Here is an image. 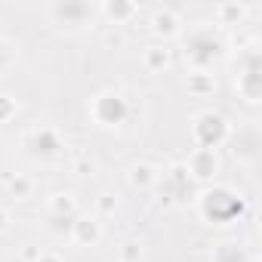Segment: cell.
Returning <instances> with one entry per match:
<instances>
[{
	"label": "cell",
	"mask_w": 262,
	"mask_h": 262,
	"mask_svg": "<svg viewBox=\"0 0 262 262\" xmlns=\"http://www.w3.org/2000/svg\"><path fill=\"white\" fill-rule=\"evenodd\" d=\"M158 179H161V173H158L151 164H133V167H129V173H126V182L133 185V188H139V191L155 188Z\"/></svg>",
	"instance_id": "obj_14"
},
{
	"label": "cell",
	"mask_w": 262,
	"mask_h": 262,
	"mask_svg": "<svg viewBox=\"0 0 262 262\" xmlns=\"http://www.w3.org/2000/svg\"><path fill=\"white\" fill-rule=\"evenodd\" d=\"M228 139L234 142V155L241 161H256L259 158V129L256 126H237V133H228Z\"/></svg>",
	"instance_id": "obj_11"
},
{
	"label": "cell",
	"mask_w": 262,
	"mask_h": 262,
	"mask_svg": "<svg viewBox=\"0 0 262 262\" xmlns=\"http://www.w3.org/2000/svg\"><path fill=\"white\" fill-rule=\"evenodd\" d=\"M16 59H19V50H16V43H10V40H0V74H7V71L16 65Z\"/></svg>",
	"instance_id": "obj_21"
},
{
	"label": "cell",
	"mask_w": 262,
	"mask_h": 262,
	"mask_svg": "<svg viewBox=\"0 0 262 262\" xmlns=\"http://www.w3.org/2000/svg\"><path fill=\"white\" fill-rule=\"evenodd\" d=\"M234 90L241 93L244 102L256 105L262 96V62H259V50L250 47L241 59H237V77H234Z\"/></svg>",
	"instance_id": "obj_7"
},
{
	"label": "cell",
	"mask_w": 262,
	"mask_h": 262,
	"mask_svg": "<svg viewBox=\"0 0 262 262\" xmlns=\"http://www.w3.org/2000/svg\"><path fill=\"white\" fill-rule=\"evenodd\" d=\"M216 90V77L210 71H194L188 74V93L191 96H210Z\"/></svg>",
	"instance_id": "obj_17"
},
{
	"label": "cell",
	"mask_w": 262,
	"mask_h": 262,
	"mask_svg": "<svg viewBox=\"0 0 262 262\" xmlns=\"http://www.w3.org/2000/svg\"><path fill=\"white\" fill-rule=\"evenodd\" d=\"M47 19L59 31H80L99 19V4H93V0H53L47 7Z\"/></svg>",
	"instance_id": "obj_3"
},
{
	"label": "cell",
	"mask_w": 262,
	"mask_h": 262,
	"mask_svg": "<svg viewBox=\"0 0 262 262\" xmlns=\"http://www.w3.org/2000/svg\"><path fill=\"white\" fill-rule=\"evenodd\" d=\"M16 111H19L16 99H13V96H7V93H0V123L13 120V117H16Z\"/></svg>",
	"instance_id": "obj_25"
},
{
	"label": "cell",
	"mask_w": 262,
	"mask_h": 262,
	"mask_svg": "<svg viewBox=\"0 0 262 262\" xmlns=\"http://www.w3.org/2000/svg\"><path fill=\"white\" fill-rule=\"evenodd\" d=\"M182 56H185V65L194 71H210L222 56H225V40L216 28H191L182 40Z\"/></svg>",
	"instance_id": "obj_1"
},
{
	"label": "cell",
	"mask_w": 262,
	"mask_h": 262,
	"mask_svg": "<svg viewBox=\"0 0 262 262\" xmlns=\"http://www.w3.org/2000/svg\"><path fill=\"white\" fill-rule=\"evenodd\" d=\"M228 133H231V126H228V120H225L219 111H201V114L191 120L194 148H210V151H216L219 145L228 142Z\"/></svg>",
	"instance_id": "obj_5"
},
{
	"label": "cell",
	"mask_w": 262,
	"mask_h": 262,
	"mask_svg": "<svg viewBox=\"0 0 262 262\" xmlns=\"http://www.w3.org/2000/svg\"><path fill=\"white\" fill-rule=\"evenodd\" d=\"M114 213H117V198L108 194V191L96 194V219H102V216H114Z\"/></svg>",
	"instance_id": "obj_22"
},
{
	"label": "cell",
	"mask_w": 262,
	"mask_h": 262,
	"mask_svg": "<svg viewBox=\"0 0 262 262\" xmlns=\"http://www.w3.org/2000/svg\"><path fill=\"white\" fill-rule=\"evenodd\" d=\"M142 65H145L151 74L167 71V68H170V50H167V43H151V47H145V53H142Z\"/></svg>",
	"instance_id": "obj_15"
},
{
	"label": "cell",
	"mask_w": 262,
	"mask_h": 262,
	"mask_svg": "<svg viewBox=\"0 0 262 262\" xmlns=\"http://www.w3.org/2000/svg\"><path fill=\"white\" fill-rule=\"evenodd\" d=\"M210 262H247V256H244V250H241L234 241H225V244H219V247L213 250Z\"/></svg>",
	"instance_id": "obj_18"
},
{
	"label": "cell",
	"mask_w": 262,
	"mask_h": 262,
	"mask_svg": "<svg viewBox=\"0 0 262 262\" xmlns=\"http://www.w3.org/2000/svg\"><path fill=\"white\" fill-rule=\"evenodd\" d=\"M10 222H13V219H10V210H7V207H0V231H7Z\"/></svg>",
	"instance_id": "obj_28"
},
{
	"label": "cell",
	"mask_w": 262,
	"mask_h": 262,
	"mask_svg": "<svg viewBox=\"0 0 262 262\" xmlns=\"http://www.w3.org/2000/svg\"><path fill=\"white\" fill-rule=\"evenodd\" d=\"M47 219H50L47 228H50L53 234H68V231H71V222H74V216H50V213H47Z\"/></svg>",
	"instance_id": "obj_26"
},
{
	"label": "cell",
	"mask_w": 262,
	"mask_h": 262,
	"mask_svg": "<svg viewBox=\"0 0 262 262\" xmlns=\"http://www.w3.org/2000/svg\"><path fill=\"white\" fill-rule=\"evenodd\" d=\"M71 173H77V176H93V173H96V161H93L90 155H77V158L71 161Z\"/></svg>",
	"instance_id": "obj_24"
},
{
	"label": "cell",
	"mask_w": 262,
	"mask_h": 262,
	"mask_svg": "<svg viewBox=\"0 0 262 262\" xmlns=\"http://www.w3.org/2000/svg\"><path fill=\"white\" fill-rule=\"evenodd\" d=\"M247 262H256V259H247Z\"/></svg>",
	"instance_id": "obj_31"
},
{
	"label": "cell",
	"mask_w": 262,
	"mask_h": 262,
	"mask_svg": "<svg viewBox=\"0 0 262 262\" xmlns=\"http://www.w3.org/2000/svg\"><path fill=\"white\" fill-rule=\"evenodd\" d=\"M7 185H10V194H13V198H19V201L31 198V188H34V185H31V179H28V176H22V173H16Z\"/></svg>",
	"instance_id": "obj_20"
},
{
	"label": "cell",
	"mask_w": 262,
	"mask_h": 262,
	"mask_svg": "<svg viewBox=\"0 0 262 262\" xmlns=\"http://www.w3.org/2000/svg\"><path fill=\"white\" fill-rule=\"evenodd\" d=\"M185 170L194 182H210L219 176L222 170V161H219V151H210V148H191L188 161H185Z\"/></svg>",
	"instance_id": "obj_8"
},
{
	"label": "cell",
	"mask_w": 262,
	"mask_h": 262,
	"mask_svg": "<svg viewBox=\"0 0 262 262\" xmlns=\"http://www.w3.org/2000/svg\"><path fill=\"white\" fill-rule=\"evenodd\" d=\"M120 262H142V247H139V241H123V244H120Z\"/></svg>",
	"instance_id": "obj_23"
},
{
	"label": "cell",
	"mask_w": 262,
	"mask_h": 262,
	"mask_svg": "<svg viewBox=\"0 0 262 262\" xmlns=\"http://www.w3.org/2000/svg\"><path fill=\"white\" fill-rule=\"evenodd\" d=\"M22 145H25V151L31 155V158H37V161H56V158H62L65 155V139L59 136V129H53V126H47V123H34L28 133L22 136Z\"/></svg>",
	"instance_id": "obj_6"
},
{
	"label": "cell",
	"mask_w": 262,
	"mask_h": 262,
	"mask_svg": "<svg viewBox=\"0 0 262 262\" xmlns=\"http://www.w3.org/2000/svg\"><path fill=\"white\" fill-rule=\"evenodd\" d=\"M151 31H155V37H161V40L176 37V34L182 31L179 13H176V10H170V7H158V10L151 13Z\"/></svg>",
	"instance_id": "obj_12"
},
{
	"label": "cell",
	"mask_w": 262,
	"mask_h": 262,
	"mask_svg": "<svg viewBox=\"0 0 262 262\" xmlns=\"http://www.w3.org/2000/svg\"><path fill=\"white\" fill-rule=\"evenodd\" d=\"M129 102L117 93V90H102L90 99V117L96 126L102 129H111V126H120L129 120Z\"/></svg>",
	"instance_id": "obj_4"
},
{
	"label": "cell",
	"mask_w": 262,
	"mask_h": 262,
	"mask_svg": "<svg viewBox=\"0 0 262 262\" xmlns=\"http://www.w3.org/2000/svg\"><path fill=\"white\" fill-rule=\"evenodd\" d=\"M164 188H167V198H170V201H185V198H191L194 179L188 176L185 164H173V167L164 173Z\"/></svg>",
	"instance_id": "obj_9"
},
{
	"label": "cell",
	"mask_w": 262,
	"mask_h": 262,
	"mask_svg": "<svg viewBox=\"0 0 262 262\" xmlns=\"http://www.w3.org/2000/svg\"><path fill=\"white\" fill-rule=\"evenodd\" d=\"M71 241L77 244V247H96L99 241H102V222L96 219V216H83V213H77L74 216V222H71Z\"/></svg>",
	"instance_id": "obj_10"
},
{
	"label": "cell",
	"mask_w": 262,
	"mask_h": 262,
	"mask_svg": "<svg viewBox=\"0 0 262 262\" xmlns=\"http://www.w3.org/2000/svg\"><path fill=\"white\" fill-rule=\"evenodd\" d=\"M241 213H244V198L225 185H213L198 194V216L210 225H228Z\"/></svg>",
	"instance_id": "obj_2"
},
{
	"label": "cell",
	"mask_w": 262,
	"mask_h": 262,
	"mask_svg": "<svg viewBox=\"0 0 262 262\" xmlns=\"http://www.w3.org/2000/svg\"><path fill=\"white\" fill-rule=\"evenodd\" d=\"M105 43H108V47H120V43H123V37H120V34H108V37H105Z\"/></svg>",
	"instance_id": "obj_29"
},
{
	"label": "cell",
	"mask_w": 262,
	"mask_h": 262,
	"mask_svg": "<svg viewBox=\"0 0 262 262\" xmlns=\"http://www.w3.org/2000/svg\"><path fill=\"white\" fill-rule=\"evenodd\" d=\"M244 16H247V7H241V4H219V7H216L219 25H237Z\"/></svg>",
	"instance_id": "obj_19"
},
{
	"label": "cell",
	"mask_w": 262,
	"mask_h": 262,
	"mask_svg": "<svg viewBox=\"0 0 262 262\" xmlns=\"http://www.w3.org/2000/svg\"><path fill=\"white\" fill-rule=\"evenodd\" d=\"M47 213H50V216H77V201H74V194L56 191V194L50 198V204H47Z\"/></svg>",
	"instance_id": "obj_16"
},
{
	"label": "cell",
	"mask_w": 262,
	"mask_h": 262,
	"mask_svg": "<svg viewBox=\"0 0 262 262\" xmlns=\"http://www.w3.org/2000/svg\"><path fill=\"white\" fill-rule=\"evenodd\" d=\"M37 262H65V259H62V256H56V253H43Z\"/></svg>",
	"instance_id": "obj_30"
},
{
	"label": "cell",
	"mask_w": 262,
	"mask_h": 262,
	"mask_svg": "<svg viewBox=\"0 0 262 262\" xmlns=\"http://www.w3.org/2000/svg\"><path fill=\"white\" fill-rule=\"evenodd\" d=\"M139 13V4L133 0H108V4H99V16H105L111 25H126Z\"/></svg>",
	"instance_id": "obj_13"
},
{
	"label": "cell",
	"mask_w": 262,
	"mask_h": 262,
	"mask_svg": "<svg viewBox=\"0 0 262 262\" xmlns=\"http://www.w3.org/2000/svg\"><path fill=\"white\" fill-rule=\"evenodd\" d=\"M40 256H43V250L34 247V244H25V247L19 250V259H22V262H37Z\"/></svg>",
	"instance_id": "obj_27"
}]
</instances>
